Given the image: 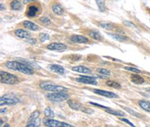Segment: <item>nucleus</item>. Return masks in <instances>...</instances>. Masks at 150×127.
Masks as SVG:
<instances>
[{"label": "nucleus", "mask_w": 150, "mask_h": 127, "mask_svg": "<svg viewBox=\"0 0 150 127\" xmlns=\"http://www.w3.org/2000/svg\"><path fill=\"white\" fill-rule=\"evenodd\" d=\"M23 27H26L27 29H30V30H32V31H36V30H38L39 27H38V25H36L35 23H34L31 21H29V20H26L23 22Z\"/></svg>", "instance_id": "16"}, {"label": "nucleus", "mask_w": 150, "mask_h": 127, "mask_svg": "<svg viewBox=\"0 0 150 127\" xmlns=\"http://www.w3.org/2000/svg\"><path fill=\"white\" fill-rule=\"evenodd\" d=\"M138 105L144 110L150 112V101H149L140 100L138 101Z\"/></svg>", "instance_id": "19"}, {"label": "nucleus", "mask_w": 150, "mask_h": 127, "mask_svg": "<svg viewBox=\"0 0 150 127\" xmlns=\"http://www.w3.org/2000/svg\"><path fill=\"white\" fill-rule=\"evenodd\" d=\"M124 109L125 111H127L129 114H132V115H134V116H135V117H139V118H140V117H142V115L140 114H139V113H137V112H135L134 111H133L132 109H131L129 107H124Z\"/></svg>", "instance_id": "31"}, {"label": "nucleus", "mask_w": 150, "mask_h": 127, "mask_svg": "<svg viewBox=\"0 0 150 127\" xmlns=\"http://www.w3.org/2000/svg\"><path fill=\"white\" fill-rule=\"evenodd\" d=\"M52 10L53 12L58 15H62L64 13V10L60 5H53L52 6Z\"/></svg>", "instance_id": "22"}, {"label": "nucleus", "mask_w": 150, "mask_h": 127, "mask_svg": "<svg viewBox=\"0 0 150 127\" xmlns=\"http://www.w3.org/2000/svg\"><path fill=\"white\" fill-rule=\"evenodd\" d=\"M93 92L95 93L103 96L107 98H111V99H114V98H117L118 96L114 93H112L110 91H107V90H98V89H94Z\"/></svg>", "instance_id": "10"}, {"label": "nucleus", "mask_w": 150, "mask_h": 127, "mask_svg": "<svg viewBox=\"0 0 150 127\" xmlns=\"http://www.w3.org/2000/svg\"><path fill=\"white\" fill-rule=\"evenodd\" d=\"M47 99L53 101H62L68 99L69 98V95L66 94L64 92H56L53 93H48L46 95Z\"/></svg>", "instance_id": "4"}, {"label": "nucleus", "mask_w": 150, "mask_h": 127, "mask_svg": "<svg viewBox=\"0 0 150 127\" xmlns=\"http://www.w3.org/2000/svg\"><path fill=\"white\" fill-rule=\"evenodd\" d=\"M14 34L17 37H18L20 39H27L30 37V33L29 32H27L24 29H21L15 30Z\"/></svg>", "instance_id": "12"}, {"label": "nucleus", "mask_w": 150, "mask_h": 127, "mask_svg": "<svg viewBox=\"0 0 150 127\" xmlns=\"http://www.w3.org/2000/svg\"><path fill=\"white\" fill-rule=\"evenodd\" d=\"M3 9H4V6H3V5H2V4L1 3V11H2Z\"/></svg>", "instance_id": "40"}, {"label": "nucleus", "mask_w": 150, "mask_h": 127, "mask_svg": "<svg viewBox=\"0 0 150 127\" xmlns=\"http://www.w3.org/2000/svg\"><path fill=\"white\" fill-rule=\"evenodd\" d=\"M27 42L29 43L30 45H35L36 42H37V41H36L35 39H29L27 40Z\"/></svg>", "instance_id": "36"}, {"label": "nucleus", "mask_w": 150, "mask_h": 127, "mask_svg": "<svg viewBox=\"0 0 150 127\" xmlns=\"http://www.w3.org/2000/svg\"><path fill=\"white\" fill-rule=\"evenodd\" d=\"M39 39L41 42H44L45 41L50 39V35L47 33H41L39 35Z\"/></svg>", "instance_id": "32"}, {"label": "nucleus", "mask_w": 150, "mask_h": 127, "mask_svg": "<svg viewBox=\"0 0 150 127\" xmlns=\"http://www.w3.org/2000/svg\"><path fill=\"white\" fill-rule=\"evenodd\" d=\"M0 80L2 83L6 84H15L19 80L17 76L3 71H1L0 72Z\"/></svg>", "instance_id": "2"}, {"label": "nucleus", "mask_w": 150, "mask_h": 127, "mask_svg": "<svg viewBox=\"0 0 150 127\" xmlns=\"http://www.w3.org/2000/svg\"><path fill=\"white\" fill-rule=\"evenodd\" d=\"M108 35H109V36H110V37H112L113 39H114L115 40H117V41H121V42H122V41H127V39H128V38H127L126 36H125V35H122V34L108 33Z\"/></svg>", "instance_id": "17"}, {"label": "nucleus", "mask_w": 150, "mask_h": 127, "mask_svg": "<svg viewBox=\"0 0 150 127\" xmlns=\"http://www.w3.org/2000/svg\"><path fill=\"white\" fill-rule=\"evenodd\" d=\"M107 85L109 86V87L116 88V89H120V88L122 87L121 84H119V83H117V82L115 81V80H108V81L107 82Z\"/></svg>", "instance_id": "26"}, {"label": "nucleus", "mask_w": 150, "mask_h": 127, "mask_svg": "<svg viewBox=\"0 0 150 127\" xmlns=\"http://www.w3.org/2000/svg\"><path fill=\"white\" fill-rule=\"evenodd\" d=\"M146 90L148 93H150V88H147V89H146Z\"/></svg>", "instance_id": "41"}, {"label": "nucleus", "mask_w": 150, "mask_h": 127, "mask_svg": "<svg viewBox=\"0 0 150 127\" xmlns=\"http://www.w3.org/2000/svg\"><path fill=\"white\" fill-rule=\"evenodd\" d=\"M99 26L101 28L107 29V30H111V29H114V25L113 24H112L110 23H107V22H100Z\"/></svg>", "instance_id": "24"}, {"label": "nucleus", "mask_w": 150, "mask_h": 127, "mask_svg": "<svg viewBox=\"0 0 150 127\" xmlns=\"http://www.w3.org/2000/svg\"><path fill=\"white\" fill-rule=\"evenodd\" d=\"M33 1H35V0H23V3L24 4H27L30 2H33Z\"/></svg>", "instance_id": "38"}, {"label": "nucleus", "mask_w": 150, "mask_h": 127, "mask_svg": "<svg viewBox=\"0 0 150 127\" xmlns=\"http://www.w3.org/2000/svg\"><path fill=\"white\" fill-rule=\"evenodd\" d=\"M131 80L137 84H141L144 82V78L139 74H132L131 76Z\"/></svg>", "instance_id": "18"}, {"label": "nucleus", "mask_w": 150, "mask_h": 127, "mask_svg": "<svg viewBox=\"0 0 150 127\" xmlns=\"http://www.w3.org/2000/svg\"><path fill=\"white\" fill-rule=\"evenodd\" d=\"M68 104L69 107H71L72 109H74V110H76V111H84L86 113H90V112L88 111V110H89V109H88V108L86 109V107H83V105H82V104L79 103V102L70 99V100L68 101Z\"/></svg>", "instance_id": "8"}, {"label": "nucleus", "mask_w": 150, "mask_h": 127, "mask_svg": "<svg viewBox=\"0 0 150 127\" xmlns=\"http://www.w3.org/2000/svg\"><path fill=\"white\" fill-rule=\"evenodd\" d=\"M5 66L9 68L14 71H17L20 72L21 73L26 74H34V70L31 66L26 62H17V61H8L6 62Z\"/></svg>", "instance_id": "1"}, {"label": "nucleus", "mask_w": 150, "mask_h": 127, "mask_svg": "<svg viewBox=\"0 0 150 127\" xmlns=\"http://www.w3.org/2000/svg\"><path fill=\"white\" fill-rule=\"evenodd\" d=\"M11 8L14 11H19L22 8L21 3L17 0H14L13 2L11 3Z\"/></svg>", "instance_id": "23"}, {"label": "nucleus", "mask_w": 150, "mask_h": 127, "mask_svg": "<svg viewBox=\"0 0 150 127\" xmlns=\"http://www.w3.org/2000/svg\"><path fill=\"white\" fill-rule=\"evenodd\" d=\"M19 102V99L12 95H5L0 98V105H14Z\"/></svg>", "instance_id": "5"}, {"label": "nucleus", "mask_w": 150, "mask_h": 127, "mask_svg": "<svg viewBox=\"0 0 150 127\" xmlns=\"http://www.w3.org/2000/svg\"><path fill=\"white\" fill-rule=\"evenodd\" d=\"M123 23H124V24H125L126 26H128V27H129V26H131V27L136 28V26H135L134 24H133L132 23H131V22H128V21H126V20H125Z\"/></svg>", "instance_id": "37"}, {"label": "nucleus", "mask_w": 150, "mask_h": 127, "mask_svg": "<svg viewBox=\"0 0 150 127\" xmlns=\"http://www.w3.org/2000/svg\"><path fill=\"white\" fill-rule=\"evenodd\" d=\"M105 111L109 113V114H113V115H115V116H118V117H123L125 116L124 112L122 111H116V110H113V109H111L110 107L107 108V109H105Z\"/></svg>", "instance_id": "21"}, {"label": "nucleus", "mask_w": 150, "mask_h": 127, "mask_svg": "<svg viewBox=\"0 0 150 127\" xmlns=\"http://www.w3.org/2000/svg\"><path fill=\"white\" fill-rule=\"evenodd\" d=\"M76 81L86 84H92V85L97 84V81L95 80V78L89 77V76H80V78L76 79Z\"/></svg>", "instance_id": "9"}, {"label": "nucleus", "mask_w": 150, "mask_h": 127, "mask_svg": "<svg viewBox=\"0 0 150 127\" xmlns=\"http://www.w3.org/2000/svg\"><path fill=\"white\" fill-rule=\"evenodd\" d=\"M39 115H40V111H34L32 114L30 115V117H29V120H28V122H30V121L34 120L38 118V117H39Z\"/></svg>", "instance_id": "30"}, {"label": "nucleus", "mask_w": 150, "mask_h": 127, "mask_svg": "<svg viewBox=\"0 0 150 127\" xmlns=\"http://www.w3.org/2000/svg\"><path fill=\"white\" fill-rule=\"evenodd\" d=\"M47 49L50 50H54L58 52H62L67 49V46L65 44L62 43H58V42H53L47 45Z\"/></svg>", "instance_id": "7"}, {"label": "nucleus", "mask_w": 150, "mask_h": 127, "mask_svg": "<svg viewBox=\"0 0 150 127\" xmlns=\"http://www.w3.org/2000/svg\"><path fill=\"white\" fill-rule=\"evenodd\" d=\"M97 2V5L98 6V9L101 11H105L106 9V6H105V0H95Z\"/></svg>", "instance_id": "27"}, {"label": "nucleus", "mask_w": 150, "mask_h": 127, "mask_svg": "<svg viewBox=\"0 0 150 127\" xmlns=\"http://www.w3.org/2000/svg\"><path fill=\"white\" fill-rule=\"evenodd\" d=\"M40 87L44 90L51 91V92H67L68 89L64 87H61L58 85H55L49 82H43L40 84Z\"/></svg>", "instance_id": "3"}, {"label": "nucleus", "mask_w": 150, "mask_h": 127, "mask_svg": "<svg viewBox=\"0 0 150 127\" xmlns=\"http://www.w3.org/2000/svg\"><path fill=\"white\" fill-rule=\"evenodd\" d=\"M72 70L74 72H77L83 74H91L92 70L90 68H87V67L83 66H74L72 68Z\"/></svg>", "instance_id": "15"}, {"label": "nucleus", "mask_w": 150, "mask_h": 127, "mask_svg": "<svg viewBox=\"0 0 150 127\" xmlns=\"http://www.w3.org/2000/svg\"><path fill=\"white\" fill-rule=\"evenodd\" d=\"M49 68L53 71L55 73L59 74H63L65 73V68L62 66H59V65H56V64H52L49 66Z\"/></svg>", "instance_id": "14"}, {"label": "nucleus", "mask_w": 150, "mask_h": 127, "mask_svg": "<svg viewBox=\"0 0 150 127\" xmlns=\"http://www.w3.org/2000/svg\"><path fill=\"white\" fill-rule=\"evenodd\" d=\"M125 69H126L128 71H130V72H135V73H140V70H139L137 68H134V67H125Z\"/></svg>", "instance_id": "34"}, {"label": "nucleus", "mask_w": 150, "mask_h": 127, "mask_svg": "<svg viewBox=\"0 0 150 127\" xmlns=\"http://www.w3.org/2000/svg\"><path fill=\"white\" fill-rule=\"evenodd\" d=\"M121 120L123 121L125 123H126L127 124H129L131 126H134V125L131 121H129L128 120H127V119H125V118H121Z\"/></svg>", "instance_id": "35"}, {"label": "nucleus", "mask_w": 150, "mask_h": 127, "mask_svg": "<svg viewBox=\"0 0 150 127\" xmlns=\"http://www.w3.org/2000/svg\"><path fill=\"white\" fill-rule=\"evenodd\" d=\"M44 125L46 126H53V127H57V126H65V127H72V125H70L68 123H66L65 122H60L58 120H46L44 121Z\"/></svg>", "instance_id": "6"}, {"label": "nucleus", "mask_w": 150, "mask_h": 127, "mask_svg": "<svg viewBox=\"0 0 150 127\" xmlns=\"http://www.w3.org/2000/svg\"><path fill=\"white\" fill-rule=\"evenodd\" d=\"M5 127H9V126H10V125H8V124H7V125H5Z\"/></svg>", "instance_id": "42"}, {"label": "nucleus", "mask_w": 150, "mask_h": 127, "mask_svg": "<svg viewBox=\"0 0 150 127\" xmlns=\"http://www.w3.org/2000/svg\"><path fill=\"white\" fill-rule=\"evenodd\" d=\"M39 11V8L36 5H30L26 11V15L29 17H34Z\"/></svg>", "instance_id": "13"}, {"label": "nucleus", "mask_w": 150, "mask_h": 127, "mask_svg": "<svg viewBox=\"0 0 150 127\" xmlns=\"http://www.w3.org/2000/svg\"><path fill=\"white\" fill-rule=\"evenodd\" d=\"M71 40L74 43H79V44H86L89 42V39L83 35H72L71 37Z\"/></svg>", "instance_id": "11"}, {"label": "nucleus", "mask_w": 150, "mask_h": 127, "mask_svg": "<svg viewBox=\"0 0 150 127\" xmlns=\"http://www.w3.org/2000/svg\"><path fill=\"white\" fill-rule=\"evenodd\" d=\"M39 126H40L39 117H38V118H37V119H35V120H32V121H30V122H29V123L26 125V126H34V127Z\"/></svg>", "instance_id": "29"}, {"label": "nucleus", "mask_w": 150, "mask_h": 127, "mask_svg": "<svg viewBox=\"0 0 150 127\" xmlns=\"http://www.w3.org/2000/svg\"><path fill=\"white\" fill-rule=\"evenodd\" d=\"M6 111H7V108H2L1 109V114H3V113H5L6 112Z\"/></svg>", "instance_id": "39"}, {"label": "nucleus", "mask_w": 150, "mask_h": 127, "mask_svg": "<svg viewBox=\"0 0 150 127\" xmlns=\"http://www.w3.org/2000/svg\"><path fill=\"white\" fill-rule=\"evenodd\" d=\"M44 115L48 118H54L55 114L50 107H47L44 110Z\"/></svg>", "instance_id": "25"}, {"label": "nucleus", "mask_w": 150, "mask_h": 127, "mask_svg": "<svg viewBox=\"0 0 150 127\" xmlns=\"http://www.w3.org/2000/svg\"><path fill=\"white\" fill-rule=\"evenodd\" d=\"M96 71L98 72V73L101 74H103V75H105V76H110L111 73L106 68H97Z\"/></svg>", "instance_id": "28"}, {"label": "nucleus", "mask_w": 150, "mask_h": 127, "mask_svg": "<svg viewBox=\"0 0 150 127\" xmlns=\"http://www.w3.org/2000/svg\"><path fill=\"white\" fill-rule=\"evenodd\" d=\"M39 20L41 23H42L43 24H45V25H49V24L51 23L50 20L48 17H42L40 18Z\"/></svg>", "instance_id": "33"}, {"label": "nucleus", "mask_w": 150, "mask_h": 127, "mask_svg": "<svg viewBox=\"0 0 150 127\" xmlns=\"http://www.w3.org/2000/svg\"><path fill=\"white\" fill-rule=\"evenodd\" d=\"M89 36L91 37L92 39H93L95 41H101L102 40V36L97 31H95V30H91L89 32Z\"/></svg>", "instance_id": "20"}]
</instances>
